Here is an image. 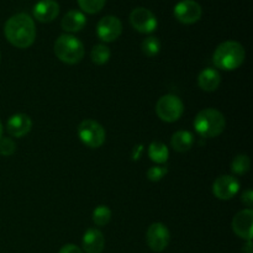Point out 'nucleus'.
I'll list each match as a JSON object with an SVG mask.
<instances>
[{"label":"nucleus","instance_id":"obj_1","mask_svg":"<svg viewBox=\"0 0 253 253\" xmlns=\"http://www.w3.org/2000/svg\"><path fill=\"white\" fill-rule=\"evenodd\" d=\"M4 35L12 46L27 48L36 39V26L30 15L20 12L5 22Z\"/></svg>","mask_w":253,"mask_h":253},{"label":"nucleus","instance_id":"obj_2","mask_svg":"<svg viewBox=\"0 0 253 253\" xmlns=\"http://www.w3.org/2000/svg\"><path fill=\"white\" fill-rule=\"evenodd\" d=\"M246 58L244 46L236 41H225L220 43L212 54V62L222 71H235Z\"/></svg>","mask_w":253,"mask_h":253},{"label":"nucleus","instance_id":"obj_3","mask_svg":"<svg viewBox=\"0 0 253 253\" xmlns=\"http://www.w3.org/2000/svg\"><path fill=\"white\" fill-rule=\"evenodd\" d=\"M225 116L216 109H204L194 119L195 131L202 137H216L225 130Z\"/></svg>","mask_w":253,"mask_h":253},{"label":"nucleus","instance_id":"obj_4","mask_svg":"<svg viewBox=\"0 0 253 253\" xmlns=\"http://www.w3.org/2000/svg\"><path fill=\"white\" fill-rule=\"evenodd\" d=\"M54 53L59 61L67 64H76L83 59L84 46L76 36L62 35L54 42Z\"/></svg>","mask_w":253,"mask_h":253},{"label":"nucleus","instance_id":"obj_5","mask_svg":"<svg viewBox=\"0 0 253 253\" xmlns=\"http://www.w3.org/2000/svg\"><path fill=\"white\" fill-rule=\"evenodd\" d=\"M156 113L161 120L166 123H174L182 118L184 113V104L177 95L167 94L158 99L156 104Z\"/></svg>","mask_w":253,"mask_h":253},{"label":"nucleus","instance_id":"obj_6","mask_svg":"<svg viewBox=\"0 0 253 253\" xmlns=\"http://www.w3.org/2000/svg\"><path fill=\"white\" fill-rule=\"evenodd\" d=\"M78 136L82 142L90 148H99L106 138V132L103 126L95 120L86 119L78 126Z\"/></svg>","mask_w":253,"mask_h":253},{"label":"nucleus","instance_id":"obj_7","mask_svg":"<svg viewBox=\"0 0 253 253\" xmlns=\"http://www.w3.org/2000/svg\"><path fill=\"white\" fill-rule=\"evenodd\" d=\"M130 22L136 31L141 34H151L158 26L157 17L146 7H136L130 14Z\"/></svg>","mask_w":253,"mask_h":253},{"label":"nucleus","instance_id":"obj_8","mask_svg":"<svg viewBox=\"0 0 253 253\" xmlns=\"http://www.w3.org/2000/svg\"><path fill=\"white\" fill-rule=\"evenodd\" d=\"M175 19L185 25L195 24L200 20L203 14L202 6L195 0H182L173 9Z\"/></svg>","mask_w":253,"mask_h":253},{"label":"nucleus","instance_id":"obj_9","mask_svg":"<svg viewBox=\"0 0 253 253\" xmlns=\"http://www.w3.org/2000/svg\"><path fill=\"white\" fill-rule=\"evenodd\" d=\"M147 244L155 252H162L169 245L170 234L162 222H155L147 230Z\"/></svg>","mask_w":253,"mask_h":253},{"label":"nucleus","instance_id":"obj_10","mask_svg":"<svg viewBox=\"0 0 253 253\" xmlns=\"http://www.w3.org/2000/svg\"><path fill=\"white\" fill-rule=\"evenodd\" d=\"M123 32V24L116 16H104L96 25L98 37L104 42H113L120 37Z\"/></svg>","mask_w":253,"mask_h":253},{"label":"nucleus","instance_id":"obj_11","mask_svg":"<svg viewBox=\"0 0 253 253\" xmlns=\"http://www.w3.org/2000/svg\"><path fill=\"white\" fill-rule=\"evenodd\" d=\"M240 190V182L232 175H220L212 184V193L217 199L229 200Z\"/></svg>","mask_w":253,"mask_h":253},{"label":"nucleus","instance_id":"obj_12","mask_svg":"<svg viewBox=\"0 0 253 253\" xmlns=\"http://www.w3.org/2000/svg\"><path fill=\"white\" fill-rule=\"evenodd\" d=\"M252 227H253V211L252 209L241 210L237 212L232 219V230L235 234L241 239L252 240Z\"/></svg>","mask_w":253,"mask_h":253},{"label":"nucleus","instance_id":"obj_13","mask_svg":"<svg viewBox=\"0 0 253 253\" xmlns=\"http://www.w3.org/2000/svg\"><path fill=\"white\" fill-rule=\"evenodd\" d=\"M32 121L26 114H15L6 123V130L14 137H24L31 131Z\"/></svg>","mask_w":253,"mask_h":253},{"label":"nucleus","instance_id":"obj_14","mask_svg":"<svg viewBox=\"0 0 253 253\" xmlns=\"http://www.w3.org/2000/svg\"><path fill=\"white\" fill-rule=\"evenodd\" d=\"M34 16L40 22H51L58 16L59 5L56 0H41L34 6Z\"/></svg>","mask_w":253,"mask_h":253},{"label":"nucleus","instance_id":"obj_15","mask_svg":"<svg viewBox=\"0 0 253 253\" xmlns=\"http://www.w3.org/2000/svg\"><path fill=\"white\" fill-rule=\"evenodd\" d=\"M82 244L85 253H101L105 246V239L100 230L89 229L84 234Z\"/></svg>","mask_w":253,"mask_h":253},{"label":"nucleus","instance_id":"obj_16","mask_svg":"<svg viewBox=\"0 0 253 253\" xmlns=\"http://www.w3.org/2000/svg\"><path fill=\"white\" fill-rule=\"evenodd\" d=\"M62 29L67 32H78L86 25V17L79 10H71L62 19Z\"/></svg>","mask_w":253,"mask_h":253},{"label":"nucleus","instance_id":"obj_17","mask_svg":"<svg viewBox=\"0 0 253 253\" xmlns=\"http://www.w3.org/2000/svg\"><path fill=\"white\" fill-rule=\"evenodd\" d=\"M221 83L219 72L214 68H207L200 72L198 77V84L205 91H215Z\"/></svg>","mask_w":253,"mask_h":253},{"label":"nucleus","instance_id":"obj_18","mask_svg":"<svg viewBox=\"0 0 253 253\" xmlns=\"http://www.w3.org/2000/svg\"><path fill=\"white\" fill-rule=\"evenodd\" d=\"M193 145H194V136L189 131H177L170 140V146L177 152H187L193 147Z\"/></svg>","mask_w":253,"mask_h":253},{"label":"nucleus","instance_id":"obj_19","mask_svg":"<svg viewBox=\"0 0 253 253\" xmlns=\"http://www.w3.org/2000/svg\"><path fill=\"white\" fill-rule=\"evenodd\" d=\"M148 157L151 158V161H153L155 163H166L169 157V151H168L167 146L162 142H158L155 141L150 145L148 147Z\"/></svg>","mask_w":253,"mask_h":253},{"label":"nucleus","instance_id":"obj_20","mask_svg":"<svg viewBox=\"0 0 253 253\" xmlns=\"http://www.w3.org/2000/svg\"><path fill=\"white\" fill-rule=\"evenodd\" d=\"M110 49L105 44H95L91 49V61L93 63L98 64V66H103V64L108 63L110 59Z\"/></svg>","mask_w":253,"mask_h":253},{"label":"nucleus","instance_id":"obj_21","mask_svg":"<svg viewBox=\"0 0 253 253\" xmlns=\"http://www.w3.org/2000/svg\"><path fill=\"white\" fill-rule=\"evenodd\" d=\"M111 219V210L106 205H99L93 211V221L98 226H105Z\"/></svg>","mask_w":253,"mask_h":253},{"label":"nucleus","instance_id":"obj_22","mask_svg":"<svg viewBox=\"0 0 253 253\" xmlns=\"http://www.w3.org/2000/svg\"><path fill=\"white\" fill-rule=\"evenodd\" d=\"M251 167V160L247 155H239L232 160L231 170L236 174H245Z\"/></svg>","mask_w":253,"mask_h":253},{"label":"nucleus","instance_id":"obj_23","mask_svg":"<svg viewBox=\"0 0 253 253\" xmlns=\"http://www.w3.org/2000/svg\"><path fill=\"white\" fill-rule=\"evenodd\" d=\"M142 51L148 57L157 56L161 51V41L156 36H148L143 40Z\"/></svg>","mask_w":253,"mask_h":253},{"label":"nucleus","instance_id":"obj_24","mask_svg":"<svg viewBox=\"0 0 253 253\" xmlns=\"http://www.w3.org/2000/svg\"><path fill=\"white\" fill-rule=\"evenodd\" d=\"M106 0H78V5L86 14H96L105 5Z\"/></svg>","mask_w":253,"mask_h":253},{"label":"nucleus","instance_id":"obj_25","mask_svg":"<svg viewBox=\"0 0 253 253\" xmlns=\"http://www.w3.org/2000/svg\"><path fill=\"white\" fill-rule=\"evenodd\" d=\"M15 150H16V145H15V142L11 140V138H7V137L0 138V155L7 157V156L14 155Z\"/></svg>","mask_w":253,"mask_h":253},{"label":"nucleus","instance_id":"obj_26","mask_svg":"<svg viewBox=\"0 0 253 253\" xmlns=\"http://www.w3.org/2000/svg\"><path fill=\"white\" fill-rule=\"evenodd\" d=\"M168 173V169L162 166H155L147 170V178L151 182H158Z\"/></svg>","mask_w":253,"mask_h":253},{"label":"nucleus","instance_id":"obj_27","mask_svg":"<svg viewBox=\"0 0 253 253\" xmlns=\"http://www.w3.org/2000/svg\"><path fill=\"white\" fill-rule=\"evenodd\" d=\"M241 200L247 205V207L251 208L253 205V192L251 189H247L242 193Z\"/></svg>","mask_w":253,"mask_h":253},{"label":"nucleus","instance_id":"obj_28","mask_svg":"<svg viewBox=\"0 0 253 253\" xmlns=\"http://www.w3.org/2000/svg\"><path fill=\"white\" fill-rule=\"evenodd\" d=\"M59 253H83V252H82V250L79 249L78 246H76V245H66V246L62 247Z\"/></svg>","mask_w":253,"mask_h":253},{"label":"nucleus","instance_id":"obj_29","mask_svg":"<svg viewBox=\"0 0 253 253\" xmlns=\"http://www.w3.org/2000/svg\"><path fill=\"white\" fill-rule=\"evenodd\" d=\"M242 253H253V251H252V240L247 241V244L245 245L244 249H242Z\"/></svg>","mask_w":253,"mask_h":253},{"label":"nucleus","instance_id":"obj_30","mask_svg":"<svg viewBox=\"0 0 253 253\" xmlns=\"http://www.w3.org/2000/svg\"><path fill=\"white\" fill-rule=\"evenodd\" d=\"M1 136H2V124L1 121H0V138H1Z\"/></svg>","mask_w":253,"mask_h":253}]
</instances>
